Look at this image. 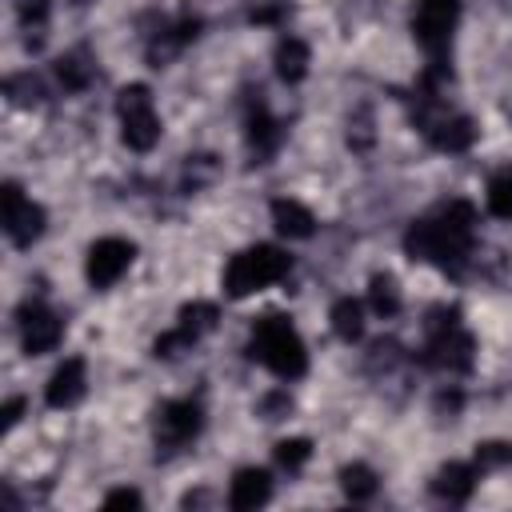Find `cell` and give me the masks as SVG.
I'll return each mask as SVG.
<instances>
[{
	"instance_id": "obj_27",
	"label": "cell",
	"mask_w": 512,
	"mask_h": 512,
	"mask_svg": "<svg viewBox=\"0 0 512 512\" xmlns=\"http://www.w3.org/2000/svg\"><path fill=\"white\" fill-rule=\"evenodd\" d=\"M4 92L16 100V104H32L40 96V80L32 72H20V76H8L4 80Z\"/></svg>"
},
{
	"instance_id": "obj_7",
	"label": "cell",
	"mask_w": 512,
	"mask_h": 512,
	"mask_svg": "<svg viewBox=\"0 0 512 512\" xmlns=\"http://www.w3.org/2000/svg\"><path fill=\"white\" fill-rule=\"evenodd\" d=\"M132 240H120V236H104L88 248V260H84V276L92 288H112L128 268H132Z\"/></svg>"
},
{
	"instance_id": "obj_6",
	"label": "cell",
	"mask_w": 512,
	"mask_h": 512,
	"mask_svg": "<svg viewBox=\"0 0 512 512\" xmlns=\"http://www.w3.org/2000/svg\"><path fill=\"white\" fill-rule=\"evenodd\" d=\"M456 20H460V0H420V4H416V16H412V32H416V40L440 60V52H444L448 40H452Z\"/></svg>"
},
{
	"instance_id": "obj_13",
	"label": "cell",
	"mask_w": 512,
	"mask_h": 512,
	"mask_svg": "<svg viewBox=\"0 0 512 512\" xmlns=\"http://www.w3.org/2000/svg\"><path fill=\"white\" fill-rule=\"evenodd\" d=\"M272 224H276V232L288 236V240H308V236L316 232V216H312L300 200H292V196L272 200Z\"/></svg>"
},
{
	"instance_id": "obj_31",
	"label": "cell",
	"mask_w": 512,
	"mask_h": 512,
	"mask_svg": "<svg viewBox=\"0 0 512 512\" xmlns=\"http://www.w3.org/2000/svg\"><path fill=\"white\" fill-rule=\"evenodd\" d=\"M284 16V4H260V8H252V20L256 24H276Z\"/></svg>"
},
{
	"instance_id": "obj_10",
	"label": "cell",
	"mask_w": 512,
	"mask_h": 512,
	"mask_svg": "<svg viewBox=\"0 0 512 512\" xmlns=\"http://www.w3.org/2000/svg\"><path fill=\"white\" fill-rule=\"evenodd\" d=\"M84 388H88V368H84L80 356H68V360L52 372V380H48V388H44V400H48V408H72V404L84 396Z\"/></svg>"
},
{
	"instance_id": "obj_23",
	"label": "cell",
	"mask_w": 512,
	"mask_h": 512,
	"mask_svg": "<svg viewBox=\"0 0 512 512\" xmlns=\"http://www.w3.org/2000/svg\"><path fill=\"white\" fill-rule=\"evenodd\" d=\"M488 212L500 220H512V168H500L488 184Z\"/></svg>"
},
{
	"instance_id": "obj_25",
	"label": "cell",
	"mask_w": 512,
	"mask_h": 512,
	"mask_svg": "<svg viewBox=\"0 0 512 512\" xmlns=\"http://www.w3.org/2000/svg\"><path fill=\"white\" fill-rule=\"evenodd\" d=\"M308 456H312V440H304V436H292V440H280L276 444V464L288 468V472L304 468Z\"/></svg>"
},
{
	"instance_id": "obj_18",
	"label": "cell",
	"mask_w": 512,
	"mask_h": 512,
	"mask_svg": "<svg viewBox=\"0 0 512 512\" xmlns=\"http://www.w3.org/2000/svg\"><path fill=\"white\" fill-rule=\"evenodd\" d=\"M248 144H252L260 156H268V152L280 144V128H276V120L268 116L264 104H252V108H248Z\"/></svg>"
},
{
	"instance_id": "obj_30",
	"label": "cell",
	"mask_w": 512,
	"mask_h": 512,
	"mask_svg": "<svg viewBox=\"0 0 512 512\" xmlns=\"http://www.w3.org/2000/svg\"><path fill=\"white\" fill-rule=\"evenodd\" d=\"M140 504H144V500H140L136 488H116V492L104 496V508H140Z\"/></svg>"
},
{
	"instance_id": "obj_22",
	"label": "cell",
	"mask_w": 512,
	"mask_h": 512,
	"mask_svg": "<svg viewBox=\"0 0 512 512\" xmlns=\"http://www.w3.org/2000/svg\"><path fill=\"white\" fill-rule=\"evenodd\" d=\"M340 488L348 500H368V496H376V472L368 464H344Z\"/></svg>"
},
{
	"instance_id": "obj_5",
	"label": "cell",
	"mask_w": 512,
	"mask_h": 512,
	"mask_svg": "<svg viewBox=\"0 0 512 512\" xmlns=\"http://www.w3.org/2000/svg\"><path fill=\"white\" fill-rule=\"evenodd\" d=\"M0 220H4V232L16 248H28L44 232V208L36 200H28L24 188L12 180L0 188Z\"/></svg>"
},
{
	"instance_id": "obj_11",
	"label": "cell",
	"mask_w": 512,
	"mask_h": 512,
	"mask_svg": "<svg viewBox=\"0 0 512 512\" xmlns=\"http://www.w3.org/2000/svg\"><path fill=\"white\" fill-rule=\"evenodd\" d=\"M428 364L448 368V372L472 368V336L460 332V324L448 328V332H436V336L428 340Z\"/></svg>"
},
{
	"instance_id": "obj_17",
	"label": "cell",
	"mask_w": 512,
	"mask_h": 512,
	"mask_svg": "<svg viewBox=\"0 0 512 512\" xmlns=\"http://www.w3.org/2000/svg\"><path fill=\"white\" fill-rule=\"evenodd\" d=\"M196 32H200V20H180V24H172L168 32H160V36L152 40V48H148V60L160 68L168 56H176L180 48H188V44L196 40Z\"/></svg>"
},
{
	"instance_id": "obj_16",
	"label": "cell",
	"mask_w": 512,
	"mask_h": 512,
	"mask_svg": "<svg viewBox=\"0 0 512 512\" xmlns=\"http://www.w3.org/2000/svg\"><path fill=\"white\" fill-rule=\"evenodd\" d=\"M308 64H312V52H308V44L300 36H284L276 44V76L284 84H300L308 76Z\"/></svg>"
},
{
	"instance_id": "obj_15",
	"label": "cell",
	"mask_w": 512,
	"mask_h": 512,
	"mask_svg": "<svg viewBox=\"0 0 512 512\" xmlns=\"http://www.w3.org/2000/svg\"><path fill=\"white\" fill-rule=\"evenodd\" d=\"M476 488V464H444L432 480V492L444 496L448 504H464Z\"/></svg>"
},
{
	"instance_id": "obj_4",
	"label": "cell",
	"mask_w": 512,
	"mask_h": 512,
	"mask_svg": "<svg viewBox=\"0 0 512 512\" xmlns=\"http://www.w3.org/2000/svg\"><path fill=\"white\" fill-rule=\"evenodd\" d=\"M116 116H120V136L132 152H148L160 140V116L152 104V92L144 84H128L116 96Z\"/></svg>"
},
{
	"instance_id": "obj_28",
	"label": "cell",
	"mask_w": 512,
	"mask_h": 512,
	"mask_svg": "<svg viewBox=\"0 0 512 512\" xmlns=\"http://www.w3.org/2000/svg\"><path fill=\"white\" fill-rule=\"evenodd\" d=\"M192 344H196V340H192L184 328H172V332H164V336H160L152 348H156V356L172 360V356H180V352H184V348H192Z\"/></svg>"
},
{
	"instance_id": "obj_21",
	"label": "cell",
	"mask_w": 512,
	"mask_h": 512,
	"mask_svg": "<svg viewBox=\"0 0 512 512\" xmlns=\"http://www.w3.org/2000/svg\"><path fill=\"white\" fill-rule=\"evenodd\" d=\"M216 304H208V300H192V304H184L180 308V320H176V328H184L192 340H200L204 332H212L216 328Z\"/></svg>"
},
{
	"instance_id": "obj_20",
	"label": "cell",
	"mask_w": 512,
	"mask_h": 512,
	"mask_svg": "<svg viewBox=\"0 0 512 512\" xmlns=\"http://www.w3.org/2000/svg\"><path fill=\"white\" fill-rule=\"evenodd\" d=\"M368 304H372V312L384 316V320L400 312V288H396V280H392L388 272H376V276H372V284H368Z\"/></svg>"
},
{
	"instance_id": "obj_14",
	"label": "cell",
	"mask_w": 512,
	"mask_h": 512,
	"mask_svg": "<svg viewBox=\"0 0 512 512\" xmlns=\"http://www.w3.org/2000/svg\"><path fill=\"white\" fill-rule=\"evenodd\" d=\"M428 140L440 152H468L476 144V124L468 116H444V120L428 124Z\"/></svg>"
},
{
	"instance_id": "obj_19",
	"label": "cell",
	"mask_w": 512,
	"mask_h": 512,
	"mask_svg": "<svg viewBox=\"0 0 512 512\" xmlns=\"http://www.w3.org/2000/svg\"><path fill=\"white\" fill-rule=\"evenodd\" d=\"M332 332H336L340 340H348V344L364 336V308H360V300L340 296V300L332 304Z\"/></svg>"
},
{
	"instance_id": "obj_9",
	"label": "cell",
	"mask_w": 512,
	"mask_h": 512,
	"mask_svg": "<svg viewBox=\"0 0 512 512\" xmlns=\"http://www.w3.org/2000/svg\"><path fill=\"white\" fill-rule=\"evenodd\" d=\"M200 428H204V412H200L196 400H172V404H164L160 416H156V440H160L164 448H184V444H192V440L200 436Z\"/></svg>"
},
{
	"instance_id": "obj_1",
	"label": "cell",
	"mask_w": 512,
	"mask_h": 512,
	"mask_svg": "<svg viewBox=\"0 0 512 512\" xmlns=\"http://www.w3.org/2000/svg\"><path fill=\"white\" fill-rule=\"evenodd\" d=\"M472 228H476V212L468 200H452L444 204L436 216L416 220L404 236L408 256L416 260H432L448 272H460L468 252H472Z\"/></svg>"
},
{
	"instance_id": "obj_26",
	"label": "cell",
	"mask_w": 512,
	"mask_h": 512,
	"mask_svg": "<svg viewBox=\"0 0 512 512\" xmlns=\"http://www.w3.org/2000/svg\"><path fill=\"white\" fill-rule=\"evenodd\" d=\"M504 464H512V444H504V440H484V444H476V468H480V472L504 468Z\"/></svg>"
},
{
	"instance_id": "obj_8",
	"label": "cell",
	"mask_w": 512,
	"mask_h": 512,
	"mask_svg": "<svg viewBox=\"0 0 512 512\" xmlns=\"http://www.w3.org/2000/svg\"><path fill=\"white\" fill-rule=\"evenodd\" d=\"M16 316H20V344H24L28 356H44V352L60 348V340H64V320H60L48 304L28 300V304H20Z\"/></svg>"
},
{
	"instance_id": "obj_24",
	"label": "cell",
	"mask_w": 512,
	"mask_h": 512,
	"mask_svg": "<svg viewBox=\"0 0 512 512\" xmlns=\"http://www.w3.org/2000/svg\"><path fill=\"white\" fill-rule=\"evenodd\" d=\"M56 76H60V84H64L68 92H80V88H88L92 68H88L76 52H68V56H60V60H56Z\"/></svg>"
},
{
	"instance_id": "obj_12",
	"label": "cell",
	"mask_w": 512,
	"mask_h": 512,
	"mask_svg": "<svg viewBox=\"0 0 512 512\" xmlns=\"http://www.w3.org/2000/svg\"><path fill=\"white\" fill-rule=\"evenodd\" d=\"M268 496H272V480L264 468H240L228 484V504L236 512H252L260 504H268Z\"/></svg>"
},
{
	"instance_id": "obj_29",
	"label": "cell",
	"mask_w": 512,
	"mask_h": 512,
	"mask_svg": "<svg viewBox=\"0 0 512 512\" xmlns=\"http://www.w3.org/2000/svg\"><path fill=\"white\" fill-rule=\"evenodd\" d=\"M20 416H24V396L4 400V408H0V428H4V432H12V428L20 424Z\"/></svg>"
},
{
	"instance_id": "obj_3",
	"label": "cell",
	"mask_w": 512,
	"mask_h": 512,
	"mask_svg": "<svg viewBox=\"0 0 512 512\" xmlns=\"http://www.w3.org/2000/svg\"><path fill=\"white\" fill-rule=\"evenodd\" d=\"M288 268H292L288 252H280V248H272V244L244 248V252H236V256L228 260V268H224V292H228L232 300L252 296V292H260V288L284 280Z\"/></svg>"
},
{
	"instance_id": "obj_2",
	"label": "cell",
	"mask_w": 512,
	"mask_h": 512,
	"mask_svg": "<svg viewBox=\"0 0 512 512\" xmlns=\"http://www.w3.org/2000/svg\"><path fill=\"white\" fill-rule=\"evenodd\" d=\"M248 356L260 360L264 368H272L280 380H300L308 372V352H304V340L296 336L292 320L288 316H260L252 324V340H248Z\"/></svg>"
}]
</instances>
